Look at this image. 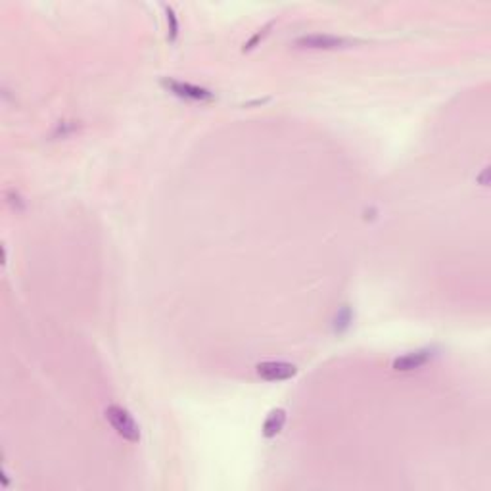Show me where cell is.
<instances>
[{
    "mask_svg": "<svg viewBox=\"0 0 491 491\" xmlns=\"http://www.w3.org/2000/svg\"><path fill=\"white\" fill-rule=\"evenodd\" d=\"M297 373V368L292 363H284V361H267V363H259L258 375L263 380L269 382H278V380H288Z\"/></svg>",
    "mask_w": 491,
    "mask_h": 491,
    "instance_id": "4",
    "label": "cell"
},
{
    "mask_svg": "<svg viewBox=\"0 0 491 491\" xmlns=\"http://www.w3.org/2000/svg\"><path fill=\"white\" fill-rule=\"evenodd\" d=\"M161 87L167 89L169 92H173L175 96L185 100H194V102H209L215 98V94L211 90L204 89V87H198L192 83H185V81L177 79H161Z\"/></svg>",
    "mask_w": 491,
    "mask_h": 491,
    "instance_id": "2",
    "label": "cell"
},
{
    "mask_svg": "<svg viewBox=\"0 0 491 491\" xmlns=\"http://www.w3.org/2000/svg\"><path fill=\"white\" fill-rule=\"evenodd\" d=\"M271 27H273V23H269L267 27H263V29H261V33H255V35L251 36V41H250V43H248V45L244 46V52H246V50H251V48H253V46L258 45L259 41H261V39H263V36L267 35V33H269V29H271Z\"/></svg>",
    "mask_w": 491,
    "mask_h": 491,
    "instance_id": "8",
    "label": "cell"
},
{
    "mask_svg": "<svg viewBox=\"0 0 491 491\" xmlns=\"http://www.w3.org/2000/svg\"><path fill=\"white\" fill-rule=\"evenodd\" d=\"M295 45L302 48H315V50H332V48H342L348 46L349 41L344 36L336 35H322V33H313V35H304L295 41Z\"/></svg>",
    "mask_w": 491,
    "mask_h": 491,
    "instance_id": "3",
    "label": "cell"
},
{
    "mask_svg": "<svg viewBox=\"0 0 491 491\" xmlns=\"http://www.w3.org/2000/svg\"><path fill=\"white\" fill-rule=\"evenodd\" d=\"M478 182H480V185H483V187H488V185H490V167H483L482 175L478 177Z\"/></svg>",
    "mask_w": 491,
    "mask_h": 491,
    "instance_id": "9",
    "label": "cell"
},
{
    "mask_svg": "<svg viewBox=\"0 0 491 491\" xmlns=\"http://www.w3.org/2000/svg\"><path fill=\"white\" fill-rule=\"evenodd\" d=\"M106 419L112 424V428L116 430L117 434L127 441L136 443L140 439V428L136 424V420L133 419V415L119 407V405H109L106 409Z\"/></svg>",
    "mask_w": 491,
    "mask_h": 491,
    "instance_id": "1",
    "label": "cell"
},
{
    "mask_svg": "<svg viewBox=\"0 0 491 491\" xmlns=\"http://www.w3.org/2000/svg\"><path fill=\"white\" fill-rule=\"evenodd\" d=\"M286 411L284 409H273L269 412V417L263 422V436L265 438H275L280 434V430L284 428Z\"/></svg>",
    "mask_w": 491,
    "mask_h": 491,
    "instance_id": "6",
    "label": "cell"
},
{
    "mask_svg": "<svg viewBox=\"0 0 491 491\" xmlns=\"http://www.w3.org/2000/svg\"><path fill=\"white\" fill-rule=\"evenodd\" d=\"M165 16H167V27H169V41H175L179 35V19L171 6H165Z\"/></svg>",
    "mask_w": 491,
    "mask_h": 491,
    "instance_id": "7",
    "label": "cell"
},
{
    "mask_svg": "<svg viewBox=\"0 0 491 491\" xmlns=\"http://www.w3.org/2000/svg\"><path fill=\"white\" fill-rule=\"evenodd\" d=\"M430 359H432V349H419V351H411V353H405L401 357L395 359L393 368L401 370V373H409V370H415V368L426 365Z\"/></svg>",
    "mask_w": 491,
    "mask_h": 491,
    "instance_id": "5",
    "label": "cell"
}]
</instances>
